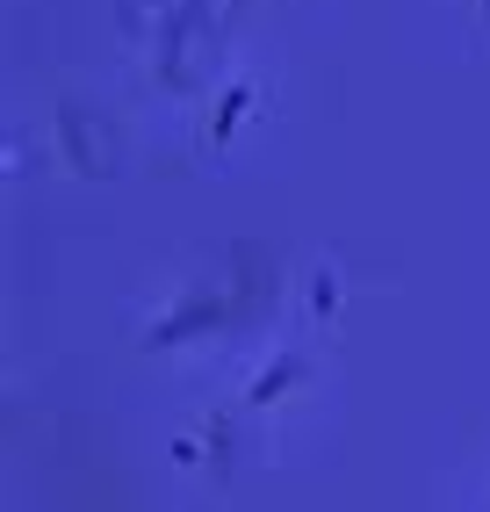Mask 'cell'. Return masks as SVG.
I'll list each match as a JSON object with an SVG mask.
<instances>
[{
	"label": "cell",
	"instance_id": "obj_1",
	"mask_svg": "<svg viewBox=\"0 0 490 512\" xmlns=\"http://www.w3.org/2000/svg\"><path fill=\"white\" fill-rule=\"evenodd\" d=\"M245 101H253V87H245V80H238V87H231V94L217 101V123H209V138H217V145H224L231 130H238V116H245Z\"/></svg>",
	"mask_w": 490,
	"mask_h": 512
},
{
	"label": "cell",
	"instance_id": "obj_2",
	"mask_svg": "<svg viewBox=\"0 0 490 512\" xmlns=\"http://www.w3.org/2000/svg\"><path fill=\"white\" fill-rule=\"evenodd\" d=\"M289 375H296V361H274V375H260V383H253V397L267 404L274 390H282V383H289Z\"/></svg>",
	"mask_w": 490,
	"mask_h": 512
},
{
	"label": "cell",
	"instance_id": "obj_3",
	"mask_svg": "<svg viewBox=\"0 0 490 512\" xmlns=\"http://www.w3.org/2000/svg\"><path fill=\"white\" fill-rule=\"evenodd\" d=\"M483 22H490V0H483Z\"/></svg>",
	"mask_w": 490,
	"mask_h": 512
}]
</instances>
